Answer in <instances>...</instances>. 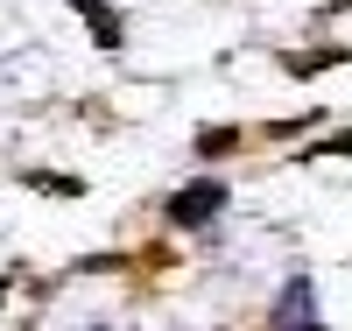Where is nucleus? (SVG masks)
<instances>
[{
  "label": "nucleus",
  "instance_id": "f03ea898",
  "mask_svg": "<svg viewBox=\"0 0 352 331\" xmlns=\"http://www.w3.org/2000/svg\"><path fill=\"white\" fill-rule=\"evenodd\" d=\"M71 8L85 14V28H92V43H99L106 56H120V50H127V21H120V14H113V8H106V0H71Z\"/></svg>",
  "mask_w": 352,
  "mask_h": 331
},
{
  "label": "nucleus",
  "instance_id": "f257e3e1",
  "mask_svg": "<svg viewBox=\"0 0 352 331\" xmlns=\"http://www.w3.org/2000/svg\"><path fill=\"white\" fill-rule=\"evenodd\" d=\"M162 212H169V226L204 233V226H212V219L226 212V184H219V176H197V184H184V191H176V197L162 204Z\"/></svg>",
  "mask_w": 352,
  "mask_h": 331
},
{
  "label": "nucleus",
  "instance_id": "39448f33",
  "mask_svg": "<svg viewBox=\"0 0 352 331\" xmlns=\"http://www.w3.org/2000/svg\"><path fill=\"white\" fill-rule=\"evenodd\" d=\"M289 317H317V303H310V289H303V282H289V289L275 296V324H289Z\"/></svg>",
  "mask_w": 352,
  "mask_h": 331
},
{
  "label": "nucleus",
  "instance_id": "7ed1b4c3",
  "mask_svg": "<svg viewBox=\"0 0 352 331\" xmlns=\"http://www.w3.org/2000/svg\"><path fill=\"white\" fill-rule=\"evenodd\" d=\"M275 64H282L289 78H317V71H338V64H352V50H310V56H303V50H282Z\"/></svg>",
  "mask_w": 352,
  "mask_h": 331
},
{
  "label": "nucleus",
  "instance_id": "0eeeda50",
  "mask_svg": "<svg viewBox=\"0 0 352 331\" xmlns=\"http://www.w3.org/2000/svg\"><path fill=\"white\" fill-rule=\"evenodd\" d=\"M226 148H247V134L240 127H204L197 134V156H226Z\"/></svg>",
  "mask_w": 352,
  "mask_h": 331
},
{
  "label": "nucleus",
  "instance_id": "423d86ee",
  "mask_svg": "<svg viewBox=\"0 0 352 331\" xmlns=\"http://www.w3.org/2000/svg\"><path fill=\"white\" fill-rule=\"evenodd\" d=\"M345 156H352V127H338L331 141H317V148H303L296 162H345Z\"/></svg>",
  "mask_w": 352,
  "mask_h": 331
},
{
  "label": "nucleus",
  "instance_id": "20e7f679",
  "mask_svg": "<svg viewBox=\"0 0 352 331\" xmlns=\"http://www.w3.org/2000/svg\"><path fill=\"white\" fill-rule=\"evenodd\" d=\"M21 184L43 197H85V176H64V169H21Z\"/></svg>",
  "mask_w": 352,
  "mask_h": 331
}]
</instances>
